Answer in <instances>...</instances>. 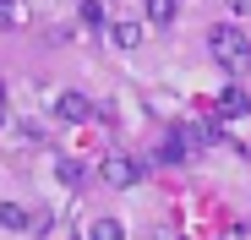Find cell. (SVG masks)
Returning <instances> with one entry per match:
<instances>
[{"label":"cell","instance_id":"9","mask_svg":"<svg viewBox=\"0 0 251 240\" xmlns=\"http://www.w3.org/2000/svg\"><path fill=\"white\" fill-rule=\"evenodd\" d=\"M175 11H180L175 0H142V17H148L153 27H170V22H175Z\"/></svg>","mask_w":251,"mask_h":240},{"label":"cell","instance_id":"6","mask_svg":"<svg viewBox=\"0 0 251 240\" xmlns=\"http://www.w3.org/2000/svg\"><path fill=\"white\" fill-rule=\"evenodd\" d=\"M55 115L76 126V120H88V115H93V98H88V93H76V88H66V93L55 98Z\"/></svg>","mask_w":251,"mask_h":240},{"label":"cell","instance_id":"15","mask_svg":"<svg viewBox=\"0 0 251 240\" xmlns=\"http://www.w3.org/2000/svg\"><path fill=\"white\" fill-rule=\"evenodd\" d=\"M0 126H6V88H0Z\"/></svg>","mask_w":251,"mask_h":240},{"label":"cell","instance_id":"4","mask_svg":"<svg viewBox=\"0 0 251 240\" xmlns=\"http://www.w3.org/2000/svg\"><path fill=\"white\" fill-rule=\"evenodd\" d=\"M142 33H148V27H142L137 17H115V22H109V44H115V49H126V55H131V49L142 44Z\"/></svg>","mask_w":251,"mask_h":240},{"label":"cell","instance_id":"8","mask_svg":"<svg viewBox=\"0 0 251 240\" xmlns=\"http://www.w3.org/2000/svg\"><path fill=\"white\" fill-rule=\"evenodd\" d=\"M27 27V0H0V33H22Z\"/></svg>","mask_w":251,"mask_h":240},{"label":"cell","instance_id":"14","mask_svg":"<svg viewBox=\"0 0 251 240\" xmlns=\"http://www.w3.org/2000/svg\"><path fill=\"white\" fill-rule=\"evenodd\" d=\"M142 240H175V235H170V229H148Z\"/></svg>","mask_w":251,"mask_h":240},{"label":"cell","instance_id":"5","mask_svg":"<svg viewBox=\"0 0 251 240\" xmlns=\"http://www.w3.org/2000/svg\"><path fill=\"white\" fill-rule=\"evenodd\" d=\"M191 153H197V147H191V137H186V126H175L170 137L158 142V164H186Z\"/></svg>","mask_w":251,"mask_h":240},{"label":"cell","instance_id":"13","mask_svg":"<svg viewBox=\"0 0 251 240\" xmlns=\"http://www.w3.org/2000/svg\"><path fill=\"white\" fill-rule=\"evenodd\" d=\"M229 11H235V17H246V11H251V0H229Z\"/></svg>","mask_w":251,"mask_h":240},{"label":"cell","instance_id":"11","mask_svg":"<svg viewBox=\"0 0 251 240\" xmlns=\"http://www.w3.org/2000/svg\"><path fill=\"white\" fill-rule=\"evenodd\" d=\"M76 22H82V27H109V22H104V6H99V0H88V6L76 11Z\"/></svg>","mask_w":251,"mask_h":240},{"label":"cell","instance_id":"3","mask_svg":"<svg viewBox=\"0 0 251 240\" xmlns=\"http://www.w3.org/2000/svg\"><path fill=\"white\" fill-rule=\"evenodd\" d=\"M213 115H219V120H240V115H251V93H246L240 82L224 88V93L213 98Z\"/></svg>","mask_w":251,"mask_h":240},{"label":"cell","instance_id":"12","mask_svg":"<svg viewBox=\"0 0 251 240\" xmlns=\"http://www.w3.org/2000/svg\"><path fill=\"white\" fill-rule=\"evenodd\" d=\"M82 175H88V169H82L76 158H60V180H66V186H82Z\"/></svg>","mask_w":251,"mask_h":240},{"label":"cell","instance_id":"2","mask_svg":"<svg viewBox=\"0 0 251 240\" xmlns=\"http://www.w3.org/2000/svg\"><path fill=\"white\" fill-rule=\"evenodd\" d=\"M142 175H148V164H142V158H126V153H109L104 164H99V180H104V186H115V191L137 186Z\"/></svg>","mask_w":251,"mask_h":240},{"label":"cell","instance_id":"10","mask_svg":"<svg viewBox=\"0 0 251 240\" xmlns=\"http://www.w3.org/2000/svg\"><path fill=\"white\" fill-rule=\"evenodd\" d=\"M88 240H126V224H120V218H99V224L88 229Z\"/></svg>","mask_w":251,"mask_h":240},{"label":"cell","instance_id":"7","mask_svg":"<svg viewBox=\"0 0 251 240\" xmlns=\"http://www.w3.org/2000/svg\"><path fill=\"white\" fill-rule=\"evenodd\" d=\"M0 224H6L11 235H27V229H44L50 218H33V213H27L22 202H0Z\"/></svg>","mask_w":251,"mask_h":240},{"label":"cell","instance_id":"1","mask_svg":"<svg viewBox=\"0 0 251 240\" xmlns=\"http://www.w3.org/2000/svg\"><path fill=\"white\" fill-rule=\"evenodd\" d=\"M207 49H213V60H219L229 76H246V71H251V38H246L235 22H219L213 33H207Z\"/></svg>","mask_w":251,"mask_h":240}]
</instances>
